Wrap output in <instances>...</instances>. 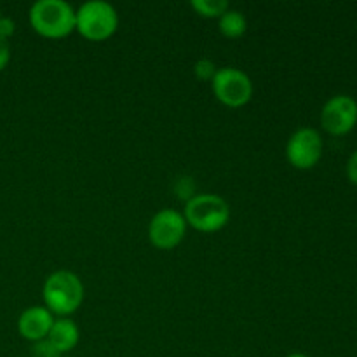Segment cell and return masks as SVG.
<instances>
[{
	"label": "cell",
	"mask_w": 357,
	"mask_h": 357,
	"mask_svg": "<svg viewBox=\"0 0 357 357\" xmlns=\"http://www.w3.org/2000/svg\"><path fill=\"white\" fill-rule=\"evenodd\" d=\"M42 295L49 312L59 317H68L82 303L84 284L73 272L56 271L45 279Z\"/></svg>",
	"instance_id": "6da1fadb"
},
{
	"label": "cell",
	"mask_w": 357,
	"mask_h": 357,
	"mask_svg": "<svg viewBox=\"0 0 357 357\" xmlns=\"http://www.w3.org/2000/svg\"><path fill=\"white\" fill-rule=\"evenodd\" d=\"M30 23L42 37L61 38L75 30V10L65 0H37L30 9Z\"/></svg>",
	"instance_id": "7a4b0ae2"
},
{
	"label": "cell",
	"mask_w": 357,
	"mask_h": 357,
	"mask_svg": "<svg viewBox=\"0 0 357 357\" xmlns=\"http://www.w3.org/2000/svg\"><path fill=\"white\" fill-rule=\"evenodd\" d=\"M117 26V10L105 0H89L75 10V30L89 40H107L115 33Z\"/></svg>",
	"instance_id": "3957f363"
},
{
	"label": "cell",
	"mask_w": 357,
	"mask_h": 357,
	"mask_svg": "<svg viewBox=\"0 0 357 357\" xmlns=\"http://www.w3.org/2000/svg\"><path fill=\"white\" fill-rule=\"evenodd\" d=\"M185 222L199 232H216L223 229L230 218L227 201L215 194L192 195L185 204Z\"/></svg>",
	"instance_id": "277c9868"
},
{
	"label": "cell",
	"mask_w": 357,
	"mask_h": 357,
	"mask_svg": "<svg viewBox=\"0 0 357 357\" xmlns=\"http://www.w3.org/2000/svg\"><path fill=\"white\" fill-rule=\"evenodd\" d=\"M211 84L215 96L227 107H243L253 96V82L248 73L234 66L218 68Z\"/></svg>",
	"instance_id": "5b68a950"
},
{
	"label": "cell",
	"mask_w": 357,
	"mask_h": 357,
	"mask_svg": "<svg viewBox=\"0 0 357 357\" xmlns=\"http://www.w3.org/2000/svg\"><path fill=\"white\" fill-rule=\"evenodd\" d=\"M187 232V222L176 209H160L153 215L149 225L150 243L159 250H173L183 241Z\"/></svg>",
	"instance_id": "8992f818"
},
{
	"label": "cell",
	"mask_w": 357,
	"mask_h": 357,
	"mask_svg": "<svg viewBox=\"0 0 357 357\" xmlns=\"http://www.w3.org/2000/svg\"><path fill=\"white\" fill-rule=\"evenodd\" d=\"M323 155V139L312 128H302L291 135L286 145V157L296 169H310Z\"/></svg>",
	"instance_id": "52a82bcc"
},
{
	"label": "cell",
	"mask_w": 357,
	"mask_h": 357,
	"mask_svg": "<svg viewBox=\"0 0 357 357\" xmlns=\"http://www.w3.org/2000/svg\"><path fill=\"white\" fill-rule=\"evenodd\" d=\"M357 122V103L347 94H337L324 103L321 110V126L330 135L342 136L352 131Z\"/></svg>",
	"instance_id": "ba28073f"
},
{
	"label": "cell",
	"mask_w": 357,
	"mask_h": 357,
	"mask_svg": "<svg viewBox=\"0 0 357 357\" xmlns=\"http://www.w3.org/2000/svg\"><path fill=\"white\" fill-rule=\"evenodd\" d=\"M52 323H54V317L45 307H30L17 319V330L21 337L26 340L38 342L47 338Z\"/></svg>",
	"instance_id": "9c48e42d"
},
{
	"label": "cell",
	"mask_w": 357,
	"mask_h": 357,
	"mask_svg": "<svg viewBox=\"0 0 357 357\" xmlns=\"http://www.w3.org/2000/svg\"><path fill=\"white\" fill-rule=\"evenodd\" d=\"M79 326L73 323L68 317H58L52 323L51 330H49L47 340L58 349L61 354L72 351L77 344H79Z\"/></svg>",
	"instance_id": "30bf717a"
},
{
	"label": "cell",
	"mask_w": 357,
	"mask_h": 357,
	"mask_svg": "<svg viewBox=\"0 0 357 357\" xmlns=\"http://www.w3.org/2000/svg\"><path fill=\"white\" fill-rule=\"evenodd\" d=\"M218 28L225 37L229 38H239L246 33L248 21L241 10L237 9H227L222 16L218 17Z\"/></svg>",
	"instance_id": "8fae6325"
},
{
	"label": "cell",
	"mask_w": 357,
	"mask_h": 357,
	"mask_svg": "<svg viewBox=\"0 0 357 357\" xmlns=\"http://www.w3.org/2000/svg\"><path fill=\"white\" fill-rule=\"evenodd\" d=\"M190 6L204 17H220L229 9L227 0H192Z\"/></svg>",
	"instance_id": "7c38bea8"
},
{
	"label": "cell",
	"mask_w": 357,
	"mask_h": 357,
	"mask_svg": "<svg viewBox=\"0 0 357 357\" xmlns=\"http://www.w3.org/2000/svg\"><path fill=\"white\" fill-rule=\"evenodd\" d=\"M216 72H218V68H216L215 61L209 58H201L194 65V73L199 80H213Z\"/></svg>",
	"instance_id": "4fadbf2b"
},
{
	"label": "cell",
	"mask_w": 357,
	"mask_h": 357,
	"mask_svg": "<svg viewBox=\"0 0 357 357\" xmlns=\"http://www.w3.org/2000/svg\"><path fill=\"white\" fill-rule=\"evenodd\" d=\"M31 357H61V352L47 340H38L35 342V345L31 347Z\"/></svg>",
	"instance_id": "5bb4252c"
},
{
	"label": "cell",
	"mask_w": 357,
	"mask_h": 357,
	"mask_svg": "<svg viewBox=\"0 0 357 357\" xmlns=\"http://www.w3.org/2000/svg\"><path fill=\"white\" fill-rule=\"evenodd\" d=\"M9 59H10L9 40H7V38H3V37H0V72L6 68L7 63H9Z\"/></svg>",
	"instance_id": "9a60e30c"
},
{
	"label": "cell",
	"mask_w": 357,
	"mask_h": 357,
	"mask_svg": "<svg viewBox=\"0 0 357 357\" xmlns=\"http://www.w3.org/2000/svg\"><path fill=\"white\" fill-rule=\"evenodd\" d=\"M14 33V21L9 17H0V37L9 40L10 35Z\"/></svg>",
	"instance_id": "2e32d148"
},
{
	"label": "cell",
	"mask_w": 357,
	"mask_h": 357,
	"mask_svg": "<svg viewBox=\"0 0 357 357\" xmlns=\"http://www.w3.org/2000/svg\"><path fill=\"white\" fill-rule=\"evenodd\" d=\"M347 176L352 183L357 185V150L352 153V157L347 162Z\"/></svg>",
	"instance_id": "e0dca14e"
},
{
	"label": "cell",
	"mask_w": 357,
	"mask_h": 357,
	"mask_svg": "<svg viewBox=\"0 0 357 357\" xmlns=\"http://www.w3.org/2000/svg\"><path fill=\"white\" fill-rule=\"evenodd\" d=\"M288 357H309V356H303V354H291V356H288Z\"/></svg>",
	"instance_id": "ac0fdd59"
},
{
	"label": "cell",
	"mask_w": 357,
	"mask_h": 357,
	"mask_svg": "<svg viewBox=\"0 0 357 357\" xmlns=\"http://www.w3.org/2000/svg\"><path fill=\"white\" fill-rule=\"evenodd\" d=\"M0 17H2V16H0Z\"/></svg>",
	"instance_id": "d6986e66"
}]
</instances>
